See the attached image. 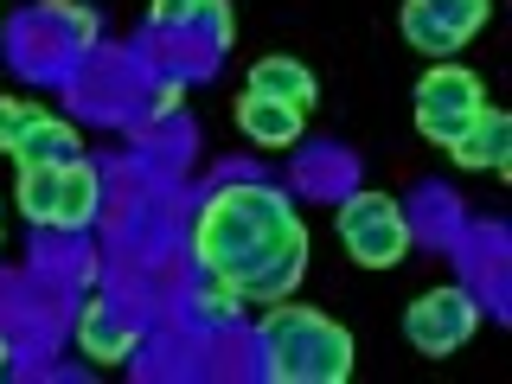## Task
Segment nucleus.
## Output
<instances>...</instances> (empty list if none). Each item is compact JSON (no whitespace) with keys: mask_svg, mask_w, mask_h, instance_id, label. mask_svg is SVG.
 Returning a JSON list of instances; mask_svg holds the SVG:
<instances>
[{"mask_svg":"<svg viewBox=\"0 0 512 384\" xmlns=\"http://www.w3.org/2000/svg\"><path fill=\"white\" fill-rule=\"evenodd\" d=\"M192 250L237 301H288L308 269V231L276 186H224L205 205Z\"/></svg>","mask_w":512,"mask_h":384,"instance_id":"obj_1","label":"nucleus"},{"mask_svg":"<svg viewBox=\"0 0 512 384\" xmlns=\"http://www.w3.org/2000/svg\"><path fill=\"white\" fill-rule=\"evenodd\" d=\"M263 346H269V378L276 384H346L352 359H359L352 333L314 308H276L263 320Z\"/></svg>","mask_w":512,"mask_h":384,"instance_id":"obj_2","label":"nucleus"},{"mask_svg":"<svg viewBox=\"0 0 512 384\" xmlns=\"http://www.w3.org/2000/svg\"><path fill=\"white\" fill-rule=\"evenodd\" d=\"M480 109H487L480 77L461 71V64H448V58L436 64V71H423V84H416V128H423L436 148H455Z\"/></svg>","mask_w":512,"mask_h":384,"instance_id":"obj_3","label":"nucleus"},{"mask_svg":"<svg viewBox=\"0 0 512 384\" xmlns=\"http://www.w3.org/2000/svg\"><path fill=\"white\" fill-rule=\"evenodd\" d=\"M340 237L365 269H391L397 256L410 250V224L384 192H359V199L340 205Z\"/></svg>","mask_w":512,"mask_h":384,"instance_id":"obj_4","label":"nucleus"},{"mask_svg":"<svg viewBox=\"0 0 512 384\" xmlns=\"http://www.w3.org/2000/svg\"><path fill=\"white\" fill-rule=\"evenodd\" d=\"M404 327H410V346H416V352L442 359V352H455V346L480 327V308L461 295V288H436V295H423V301L404 314Z\"/></svg>","mask_w":512,"mask_h":384,"instance_id":"obj_5","label":"nucleus"},{"mask_svg":"<svg viewBox=\"0 0 512 384\" xmlns=\"http://www.w3.org/2000/svg\"><path fill=\"white\" fill-rule=\"evenodd\" d=\"M77 346H84L96 365H122L128 352H135V327H128V320H122L116 308L90 301V308L77 314Z\"/></svg>","mask_w":512,"mask_h":384,"instance_id":"obj_6","label":"nucleus"},{"mask_svg":"<svg viewBox=\"0 0 512 384\" xmlns=\"http://www.w3.org/2000/svg\"><path fill=\"white\" fill-rule=\"evenodd\" d=\"M237 128H244L250 141H263V148H288V141L301 135V109L276 103V96L244 90V103H237Z\"/></svg>","mask_w":512,"mask_h":384,"instance_id":"obj_7","label":"nucleus"},{"mask_svg":"<svg viewBox=\"0 0 512 384\" xmlns=\"http://www.w3.org/2000/svg\"><path fill=\"white\" fill-rule=\"evenodd\" d=\"M461 160V167H500L506 173V154H512V122L500 116V109H480V116L468 122V135L448 148Z\"/></svg>","mask_w":512,"mask_h":384,"instance_id":"obj_8","label":"nucleus"},{"mask_svg":"<svg viewBox=\"0 0 512 384\" xmlns=\"http://www.w3.org/2000/svg\"><path fill=\"white\" fill-rule=\"evenodd\" d=\"M77 154H84L77 148V128H64L52 116H39L20 141H13V160H20V167H71Z\"/></svg>","mask_w":512,"mask_h":384,"instance_id":"obj_9","label":"nucleus"},{"mask_svg":"<svg viewBox=\"0 0 512 384\" xmlns=\"http://www.w3.org/2000/svg\"><path fill=\"white\" fill-rule=\"evenodd\" d=\"M250 90L256 96H276V103H288V109H308L314 96H320L314 71H308V64H295V58H263L250 71Z\"/></svg>","mask_w":512,"mask_h":384,"instance_id":"obj_10","label":"nucleus"},{"mask_svg":"<svg viewBox=\"0 0 512 384\" xmlns=\"http://www.w3.org/2000/svg\"><path fill=\"white\" fill-rule=\"evenodd\" d=\"M90 218H96V173H90V160L77 154L71 167L58 173V231H84Z\"/></svg>","mask_w":512,"mask_h":384,"instance_id":"obj_11","label":"nucleus"},{"mask_svg":"<svg viewBox=\"0 0 512 384\" xmlns=\"http://www.w3.org/2000/svg\"><path fill=\"white\" fill-rule=\"evenodd\" d=\"M58 173L64 167H20V212L32 224H58Z\"/></svg>","mask_w":512,"mask_h":384,"instance_id":"obj_12","label":"nucleus"},{"mask_svg":"<svg viewBox=\"0 0 512 384\" xmlns=\"http://www.w3.org/2000/svg\"><path fill=\"white\" fill-rule=\"evenodd\" d=\"M416 7H423L442 32H455V39H474V32L487 26V0H416Z\"/></svg>","mask_w":512,"mask_h":384,"instance_id":"obj_13","label":"nucleus"},{"mask_svg":"<svg viewBox=\"0 0 512 384\" xmlns=\"http://www.w3.org/2000/svg\"><path fill=\"white\" fill-rule=\"evenodd\" d=\"M404 39L416 45V52H429V58H448V52H461V39L455 32H442L436 20H429L416 0H404Z\"/></svg>","mask_w":512,"mask_h":384,"instance_id":"obj_14","label":"nucleus"},{"mask_svg":"<svg viewBox=\"0 0 512 384\" xmlns=\"http://www.w3.org/2000/svg\"><path fill=\"white\" fill-rule=\"evenodd\" d=\"M39 116H45L39 103H13V96H7V103H0V154H13V141H20Z\"/></svg>","mask_w":512,"mask_h":384,"instance_id":"obj_15","label":"nucleus"},{"mask_svg":"<svg viewBox=\"0 0 512 384\" xmlns=\"http://www.w3.org/2000/svg\"><path fill=\"white\" fill-rule=\"evenodd\" d=\"M186 26H205L218 45H231V7H224V0H192V20Z\"/></svg>","mask_w":512,"mask_h":384,"instance_id":"obj_16","label":"nucleus"},{"mask_svg":"<svg viewBox=\"0 0 512 384\" xmlns=\"http://www.w3.org/2000/svg\"><path fill=\"white\" fill-rule=\"evenodd\" d=\"M45 13H52V20H58L64 32H71L77 45H90V39H96V20H90L84 7H71V0H52V7H45Z\"/></svg>","mask_w":512,"mask_h":384,"instance_id":"obj_17","label":"nucleus"},{"mask_svg":"<svg viewBox=\"0 0 512 384\" xmlns=\"http://www.w3.org/2000/svg\"><path fill=\"white\" fill-rule=\"evenodd\" d=\"M199 314H205V320H231V314H237V295H231V288L218 282L212 295H199Z\"/></svg>","mask_w":512,"mask_h":384,"instance_id":"obj_18","label":"nucleus"},{"mask_svg":"<svg viewBox=\"0 0 512 384\" xmlns=\"http://www.w3.org/2000/svg\"><path fill=\"white\" fill-rule=\"evenodd\" d=\"M192 20V0H154V26L160 32H173V26H186Z\"/></svg>","mask_w":512,"mask_h":384,"instance_id":"obj_19","label":"nucleus"}]
</instances>
